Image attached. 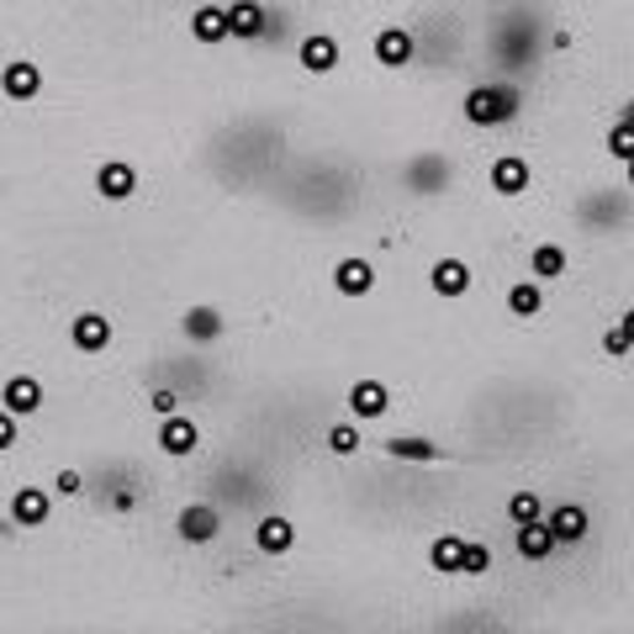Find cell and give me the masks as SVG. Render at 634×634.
Returning a JSON list of instances; mask_svg holds the SVG:
<instances>
[{"instance_id":"cell-1","label":"cell","mask_w":634,"mask_h":634,"mask_svg":"<svg viewBox=\"0 0 634 634\" xmlns=\"http://www.w3.org/2000/svg\"><path fill=\"white\" fill-rule=\"evenodd\" d=\"M518 106H523V95L514 85H471L460 101V117L471 127H508L518 117Z\"/></svg>"},{"instance_id":"cell-2","label":"cell","mask_w":634,"mask_h":634,"mask_svg":"<svg viewBox=\"0 0 634 634\" xmlns=\"http://www.w3.org/2000/svg\"><path fill=\"white\" fill-rule=\"evenodd\" d=\"M64 338H69V349H74L80 360H101V355L112 349V338H117V323H112L106 312L85 307V312H74V318H69Z\"/></svg>"},{"instance_id":"cell-3","label":"cell","mask_w":634,"mask_h":634,"mask_svg":"<svg viewBox=\"0 0 634 634\" xmlns=\"http://www.w3.org/2000/svg\"><path fill=\"white\" fill-rule=\"evenodd\" d=\"M54 503H59V492L54 486H11V497H5V514H11V523L16 529H48L54 523Z\"/></svg>"},{"instance_id":"cell-4","label":"cell","mask_w":634,"mask_h":634,"mask_svg":"<svg viewBox=\"0 0 634 634\" xmlns=\"http://www.w3.org/2000/svg\"><path fill=\"white\" fill-rule=\"evenodd\" d=\"M48 91V74H43V64L37 59H5L0 64V95L11 101V106H32L37 95Z\"/></svg>"},{"instance_id":"cell-5","label":"cell","mask_w":634,"mask_h":634,"mask_svg":"<svg viewBox=\"0 0 634 634\" xmlns=\"http://www.w3.org/2000/svg\"><path fill=\"white\" fill-rule=\"evenodd\" d=\"M153 450L164 454V460H191V454L201 450V423L191 418V413H170V418H159L153 428Z\"/></svg>"},{"instance_id":"cell-6","label":"cell","mask_w":634,"mask_h":634,"mask_svg":"<svg viewBox=\"0 0 634 634\" xmlns=\"http://www.w3.org/2000/svg\"><path fill=\"white\" fill-rule=\"evenodd\" d=\"M370 59L381 64V69H407V64L418 59V43H413V32L402 27V22H387L370 37Z\"/></svg>"},{"instance_id":"cell-7","label":"cell","mask_w":634,"mask_h":634,"mask_svg":"<svg viewBox=\"0 0 634 634\" xmlns=\"http://www.w3.org/2000/svg\"><path fill=\"white\" fill-rule=\"evenodd\" d=\"M43 402H48V392H43V381H37L32 370H16V376H5V381H0V407H11L22 423L37 418V413H43Z\"/></svg>"},{"instance_id":"cell-8","label":"cell","mask_w":634,"mask_h":634,"mask_svg":"<svg viewBox=\"0 0 634 634\" xmlns=\"http://www.w3.org/2000/svg\"><path fill=\"white\" fill-rule=\"evenodd\" d=\"M95 196L101 201H132L138 196V164L132 159H101V170H95Z\"/></svg>"},{"instance_id":"cell-9","label":"cell","mask_w":634,"mask_h":634,"mask_svg":"<svg viewBox=\"0 0 634 634\" xmlns=\"http://www.w3.org/2000/svg\"><path fill=\"white\" fill-rule=\"evenodd\" d=\"M191 43H201V48H222V43H233V27H228V5H217V0H201V5H191Z\"/></svg>"},{"instance_id":"cell-10","label":"cell","mask_w":634,"mask_h":634,"mask_svg":"<svg viewBox=\"0 0 634 634\" xmlns=\"http://www.w3.org/2000/svg\"><path fill=\"white\" fill-rule=\"evenodd\" d=\"M344 407H349V418L355 423H376V418H387L392 413V387L387 381H355L349 387V396H344Z\"/></svg>"},{"instance_id":"cell-11","label":"cell","mask_w":634,"mask_h":634,"mask_svg":"<svg viewBox=\"0 0 634 634\" xmlns=\"http://www.w3.org/2000/svg\"><path fill=\"white\" fill-rule=\"evenodd\" d=\"M338 59H344V48H338V37L333 32H307L302 48H297V64H302V74H333L338 69Z\"/></svg>"},{"instance_id":"cell-12","label":"cell","mask_w":634,"mask_h":634,"mask_svg":"<svg viewBox=\"0 0 634 634\" xmlns=\"http://www.w3.org/2000/svg\"><path fill=\"white\" fill-rule=\"evenodd\" d=\"M333 291H338V297H349V302L370 297V291H376V265L360 260V254H344V260L333 265Z\"/></svg>"},{"instance_id":"cell-13","label":"cell","mask_w":634,"mask_h":634,"mask_svg":"<svg viewBox=\"0 0 634 634\" xmlns=\"http://www.w3.org/2000/svg\"><path fill=\"white\" fill-rule=\"evenodd\" d=\"M486 185H492L503 201L523 196V191H529V159H523V153H497L492 170H486Z\"/></svg>"},{"instance_id":"cell-14","label":"cell","mask_w":634,"mask_h":634,"mask_svg":"<svg viewBox=\"0 0 634 634\" xmlns=\"http://www.w3.org/2000/svg\"><path fill=\"white\" fill-rule=\"evenodd\" d=\"M428 286H434V297H445V302H465V297H471V286H476V275H471L465 260H434Z\"/></svg>"},{"instance_id":"cell-15","label":"cell","mask_w":634,"mask_h":634,"mask_svg":"<svg viewBox=\"0 0 634 634\" xmlns=\"http://www.w3.org/2000/svg\"><path fill=\"white\" fill-rule=\"evenodd\" d=\"M175 534H181L185 544H211L222 534V514H217L211 503H185L181 518H175Z\"/></svg>"},{"instance_id":"cell-16","label":"cell","mask_w":634,"mask_h":634,"mask_svg":"<svg viewBox=\"0 0 634 634\" xmlns=\"http://www.w3.org/2000/svg\"><path fill=\"white\" fill-rule=\"evenodd\" d=\"M228 27H233V43H260L270 32L265 0H228Z\"/></svg>"},{"instance_id":"cell-17","label":"cell","mask_w":634,"mask_h":634,"mask_svg":"<svg viewBox=\"0 0 634 634\" xmlns=\"http://www.w3.org/2000/svg\"><path fill=\"white\" fill-rule=\"evenodd\" d=\"M254 550H260V555H291V550H297V523L280 514H265L254 523Z\"/></svg>"},{"instance_id":"cell-18","label":"cell","mask_w":634,"mask_h":634,"mask_svg":"<svg viewBox=\"0 0 634 634\" xmlns=\"http://www.w3.org/2000/svg\"><path fill=\"white\" fill-rule=\"evenodd\" d=\"M544 523H550V534H555L561 544H581L587 534H592V518H587L581 503H561V508H550Z\"/></svg>"},{"instance_id":"cell-19","label":"cell","mask_w":634,"mask_h":634,"mask_svg":"<svg viewBox=\"0 0 634 634\" xmlns=\"http://www.w3.org/2000/svg\"><path fill=\"white\" fill-rule=\"evenodd\" d=\"M503 307H508V318H540L544 312V280H534V275H518L514 286L503 291Z\"/></svg>"},{"instance_id":"cell-20","label":"cell","mask_w":634,"mask_h":634,"mask_svg":"<svg viewBox=\"0 0 634 634\" xmlns=\"http://www.w3.org/2000/svg\"><path fill=\"white\" fill-rule=\"evenodd\" d=\"M566 270H572V254H566V243L544 239V243H534V249H529V275H534V280H544V286H550V280H561Z\"/></svg>"},{"instance_id":"cell-21","label":"cell","mask_w":634,"mask_h":634,"mask_svg":"<svg viewBox=\"0 0 634 634\" xmlns=\"http://www.w3.org/2000/svg\"><path fill=\"white\" fill-rule=\"evenodd\" d=\"M514 550L523 555V561H550L555 550H561V540L550 534V523H514Z\"/></svg>"},{"instance_id":"cell-22","label":"cell","mask_w":634,"mask_h":634,"mask_svg":"<svg viewBox=\"0 0 634 634\" xmlns=\"http://www.w3.org/2000/svg\"><path fill=\"white\" fill-rule=\"evenodd\" d=\"M181 333L191 338V344H217V338L228 333V318H222L217 307H185Z\"/></svg>"},{"instance_id":"cell-23","label":"cell","mask_w":634,"mask_h":634,"mask_svg":"<svg viewBox=\"0 0 634 634\" xmlns=\"http://www.w3.org/2000/svg\"><path fill=\"white\" fill-rule=\"evenodd\" d=\"M428 566L445 576H460L465 572V540L460 534H439V540L428 544Z\"/></svg>"},{"instance_id":"cell-24","label":"cell","mask_w":634,"mask_h":634,"mask_svg":"<svg viewBox=\"0 0 634 634\" xmlns=\"http://www.w3.org/2000/svg\"><path fill=\"white\" fill-rule=\"evenodd\" d=\"M544 518V497L534 486H514L508 492V523H540Z\"/></svg>"},{"instance_id":"cell-25","label":"cell","mask_w":634,"mask_h":634,"mask_svg":"<svg viewBox=\"0 0 634 634\" xmlns=\"http://www.w3.org/2000/svg\"><path fill=\"white\" fill-rule=\"evenodd\" d=\"M387 454H396V460H423V465H439L445 460V445H434V439H392L387 445Z\"/></svg>"},{"instance_id":"cell-26","label":"cell","mask_w":634,"mask_h":634,"mask_svg":"<svg viewBox=\"0 0 634 634\" xmlns=\"http://www.w3.org/2000/svg\"><path fill=\"white\" fill-rule=\"evenodd\" d=\"M323 445H328V454H338V460H349V454H360V423H328V434H323Z\"/></svg>"},{"instance_id":"cell-27","label":"cell","mask_w":634,"mask_h":634,"mask_svg":"<svg viewBox=\"0 0 634 634\" xmlns=\"http://www.w3.org/2000/svg\"><path fill=\"white\" fill-rule=\"evenodd\" d=\"M608 153L619 159V164H630L634 159V122H624V117H613V127H608Z\"/></svg>"},{"instance_id":"cell-28","label":"cell","mask_w":634,"mask_h":634,"mask_svg":"<svg viewBox=\"0 0 634 634\" xmlns=\"http://www.w3.org/2000/svg\"><path fill=\"white\" fill-rule=\"evenodd\" d=\"M54 492H59L64 503H74V497H80V492H85V476H80V471H74V465H59V471H54Z\"/></svg>"},{"instance_id":"cell-29","label":"cell","mask_w":634,"mask_h":634,"mask_svg":"<svg viewBox=\"0 0 634 634\" xmlns=\"http://www.w3.org/2000/svg\"><path fill=\"white\" fill-rule=\"evenodd\" d=\"M486 572H492V544L465 540V572L460 576H486Z\"/></svg>"},{"instance_id":"cell-30","label":"cell","mask_w":634,"mask_h":634,"mask_svg":"<svg viewBox=\"0 0 634 634\" xmlns=\"http://www.w3.org/2000/svg\"><path fill=\"white\" fill-rule=\"evenodd\" d=\"M603 355H608V360H630V355H634V338L619 328V323L603 333Z\"/></svg>"},{"instance_id":"cell-31","label":"cell","mask_w":634,"mask_h":634,"mask_svg":"<svg viewBox=\"0 0 634 634\" xmlns=\"http://www.w3.org/2000/svg\"><path fill=\"white\" fill-rule=\"evenodd\" d=\"M16 445H22V418L11 407H0V454H11Z\"/></svg>"},{"instance_id":"cell-32","label":"cell","mask_w":634,"mask_h":634,"mask_svg":"<svg viewBox=\"0 0 634 634\" xmlns=\"http://www.w3.org/2000/svg\"><path fill=\"white\" fill-rule=\"evenodd\" d=\"M149 413H153V418H170V413H181V392H170V387H159V392L149 396Z\"/></svg>"},{"instance_id":"cell-33","label":"cell","mask_w":634,"mask_h":634,"mask_svg":"<svg viewBox=\"0 0 634 634\" xmlns=\"http://www.w3.org/2000/svg\"><path fill=\"white\" fill-rule=\"evenodd\" d=\"M619 328H624V333H630V338H634V307H630V312H624V318H619Z\"/></svg>"},{"instance_id":"cell-34","label":"cell","mask_w":634,"mask_h":634,"mask_svg":"<svg viewBox=\"0 0 634 634\" xmlns=\"http://www.w3.org/2000/svg\"><path fill=\"white\" fill-rule=\"evenodd\" d=\"M624 181H630V191H634V159H630V164H624Z\"/></svg>"},{"instance_id":"cell-35","label":"cell","mask_w":634,"mask_h":634,"mask_svg":"<svg viewBox=\"0 0 634 634\" xmlns=\"http://www.w3.org/2000/svg\"><path fill=\"white\" fill-rule=\"evenodd\" d=\"M619 117H624V122H634V101H630V106H624V112H619Z\"/></svg>"},{"instance_id":"cell-36","label":"cell","mask_w":634,"mask_h":634,"mask_svg":"<svg viewBox=\"0 0 634 634\" xmlns=\"http://www.w3.org/2000/svg\"><path fill=\"white\" fill-rule=\"evenodd\" d=\"M0 191H5V181H0Z\"/></svg>"}]
</instances>
